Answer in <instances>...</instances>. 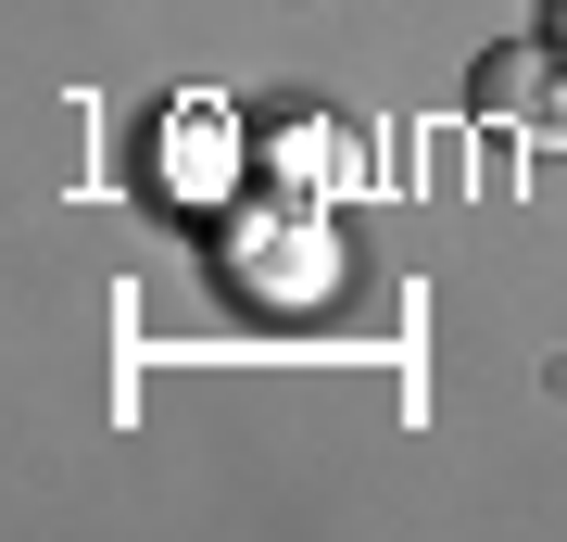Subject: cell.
Segmentation results:
<instances>
[{"instance_id": "cell-2", "label": "cell", "mask_w": 567, "mask_h": 542, "mask_svg": "<svg viewBox=\"0 0 567 542\" xmlns=\"http://www.w3.org/2000/svg\"><path fill=\"white\" fill-rule=\"evenodd\" d=\"M328 265H341V253H328L316 227H252V241H240V290H265V303H316Z\"/></svg>"}, {"instance_id": "cell-1", "label": "cell", "mask_w": 567, "mask_h": 542, "mask_svg": "<svg viewBox=\"0 0 567 542\" xmlns=\"http://www.w3.org/2000/svg\"><path fill=\"white\" fill-rule=\"evenodd\" d=\"M555 63H567V51H492V63H480V114H492V126H529V140H567Z\"/></svg>"}, {"instance_id": "cell-3", "label": "cell", "mask_w": 567, "mask_h": 542, "mask_svg": "<svg viewBox=\"0 0 567 542\" xmlns=\"http://www.w3.org/2000/svg\"><path fill=\"white\" fill-rule=\"evenodd\" d=\"M543 25H555V51H567V0H543Z\"/></svg>"}]
</instances>
